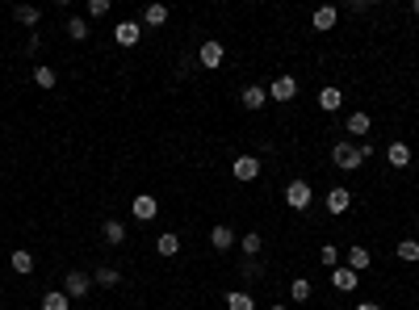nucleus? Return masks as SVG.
I'll return each mask as SVG.
<instances>
[{
  "label": "nucleus",
  "instance_id": "34",
  "mask_svg": "<svg viewBox=\"0 0 419 310\" xmlns=\"http://www.w3.org/2000/svg\"><path fill=\"white\" fill-rule=\"evenodd\" d=\"M411 9H415V17H419V0H415V5H411Z\"/></svg>",
  "mask_w": 419,
  "mask_h": 310
},
{
  "label": "nucleus",
  "instance_id": "10",
  "mask_svg": "<svg viewBox=\"0 0 419 310\" xmlns=\"http://www.w3.org/2000/svg\"><path fill=\"white\" fill-rule=\"evenodd\" d=\"M231 176L235 180H256L260 176V160H256V155H239V160L231 164Z\"/></svg>",
  "mask_w": 419,
  "mask_h": 310
},
{
  "label": "nucleus",
  "instance_id": "23",
  "mask_svg": "<svg viewBox=\"0 0 419 310\" xmlns=\"http://www.w3.org/2000/svg\"><path fill=\"white\" fill-rule=\"evenodd\" d=\"M34 84H38V88H55V84H59L55 68H46V63H38V68H34Z\"/></svg>",
  "mask_w": 419,
  "mask_h": 310
},
{
  "label": "nucleus",
  "instance_id": "1",
  "mask_svg": "<svg viewBox=\"0 0 419 310\" xmlns=\"http://www.w3.org/2000/svg\"><path fill=\"white\" fill-rule=\"evenodd\" d=\"M331 160H336V168H344V172H356L365 160H360V147L356 143H348V138H340L336 147H331Z\"/></svg>",
  "mask_w": 419,
  "mask_h": 310
},
{
  "label": "nucleus",
  "instance_id": "19",
  "mask_svg": "<svg viewBox=\"0 0 419 310\" xmlns=\"http://www.w3.org/2000/svg\"><path fill=\"white\" fill-rule=\"evenodd\" d=\"M155 251H160V256H168V260H172V256L181 251V235H176V231H164L160 239H155Z\"/></svg>",
  "mask_w": 419,
  "mask_h": 310
},
{
  "label": "nucleus",
  "instance_id": "28",
  "mask_svg": "<svg viewBox=\"0 0 419 310\" xmlns=\"http://www.w3.org/2000/svg\"><path fill=\"white\" fill-rule=\"evenodd\" d=\"M310 293H314V289H310V281H306V277H298V281L289 285V298H294V302H310Z\"/></svg>",
  "mask_w": 419,
  "mask_h": 310
},
{
  "label": "nucleus",
  "instance_id": "26",
  "mask_svg": "<svg viewBox=\"0 0 419 310\" xmlns=\"http://www.w3.org/2000/svg\"><path fill=\"white\" fill-rule=\"evenodd\" d=\"M398 260H402V265H415V260H419V239H402V243H398Z\"/></svg>",
  "mask_w": 419,
  "mask_h": 310
},
{
  "label": "nucleus",
  "instance_id": "31",
  "mask_svg": "<svg viewBox=\"0 0 419 310\" xmlns=\"http://www.w3.org/2000/svg\"><path fill=\"white\" fill-rule=\"evenodd\" d=\"M319 265H327V269H336V265H340V251H336L331 243H323V247H319Z\"/></svg>",
  "mask_w": 419,
  "mask_h": 310
},
{
  "label": "nucleus",
  "instance_id": "18",
  "mask_svg": "<svg viewBox=\"0 0 419 310\" xmlns=\"http://www.w3.org/2000/svg\"><path fill=\"white\" fill-rule=\"evenodd\" d=\"M223 302H227V310H256V298H252L247 289H231Z\"/></svg>",
  "mask_w": 419,
  "mask_h": 310
},
{
  "label": "nucleus",
  "instance_id": "6",
  "mask_svg": "<svg viewBox=\"0 0 419 310\" xmlns=\"http://www.w3.org/2000/svg\"><path fill=\"white\" fill-rule=\"evenodd\" d=\"M336 21H340V9H336V5H319V9H314V13H310V25H314V30H319V34H327V30H336Z\"/></svg>",
  "mask_w": 419,
  "mask_h": 310
},
{
  "label": "nucleus",
  "instance_id": "20",
  "mask_svg": "<svg viewBox=\"0 0 419 310\" xmlns=\"http://www.w3.org/2000/svg\"><path fill=\"white\" fill-rule=\"evenodd\" d=\"M164 21H168V5H147V9H143V25L160 30Z\"/></svg>",
  "mask_w": 419,
  "mask_h": 310
},
{
  "label": "nucleus",
  "instance_id": "27",
  "mask_svg": "<svg viewBox=\"0 0 419 310\" xmlns=\"http://www.w3.org/2000/svg\"><path fill=\"white\" fill-rule=\"evenodd\" d=\"M13 17H17L21 25H38V21H42V13H38L34 5H17V9H13Z\"/></svg>",
  "mask_w": 419,
  "mask_h": 310
},
{
  "label": "nucleus",
  "instance_id": "35",
  "mask_svg": "<svg viewBox=\"0 0 419 310\" xmlns=\"http://www.w3.org/2000/svg\"><path fill=\"white\" fill-rule=\"evenodd\" d=\"M269 310H285V306H269Z\"/></svg>",
  "mask_w": 419,
  "mask_h": 310
},
{
  "label": "nucleus",
  "instance_id": "15",
  "mask_svg": "<svg viewBox=\"0 0 419 310\" xmlns=\"http://www.w3.org/2000/svg\"><path fill=\"white\" fill-rule=\"evenodd\" d=\"M340 105H344V92H340L336 84H327V88L319 92V110H323V114H336Z\"/></svg>",
  "mask_w": 419,
  "mask_h": 310
},
{
  "label": "nucleus",
  "instance_id": "33",
  "mask_svg": "<svg viewBox=\"0 0 419 310\" xmlns=\"http://www.w3.org/2000/svg\"><path fill=\"white\" fill-rule=\"evenodd\" d=\"M356 310H382L378 302H356Z\"/></svg>",
  "mask_w": 419,
  "mask_h": 310
},
{
  "label": "nucleus",
  "instance_id": "24",
  "mask_svg": "<svg viewBox=\"0 0 419 310\" xmlns=\"http://www.w3.org/2000/svg\"><path fill=\"white\" fill-rule=\"evenodd\" d=\"M101 235H105V243H110V247L126 243V227H122V223H105V227H101Z\"/></svg>",
  "mask_w": 419,
  "mask_h": 310
},
{
  "label": "nucleus",
  "instance_id": "8",
  "mask_svg": "<svg viewBox=\"0 0 419 310\" xmlns=\"http://www.w3.org/2000/svg\"><path fill=\"white\" fill-rule=\"evenodd\" d=\"M294 96H298V80L294 76H277L269 84V101H294Z\"/></svg>",
  "mask_w": 419,
  "mask_h": 310
},
{
  "label": "nucleus",
  "instance_id": "16",
  "mask_svg": "<svg viewBox=\"0 0 419 310\" xmlns=\"http://www.w3.org/2000/svg\"><path fill=\"white\" fill-rule=\"evenodd\" d=\"M9 269H13L17 277H30V273H34V256H30L25 247H17V251L9 256Z\"/></svg>",
  "mask_w": 419,
  "mask_h": 310
},
{
  "label": "nucleus",
  "instance_id": "12",
  "mask_svg": "<svg viewBox=\"0 0 419 310\" xmlns=\"http://www.w3.org/2000/svg\"><path fill=\"white\" fill-rule=\"evenodd\" d=\"M239 101H243V110H265V101H269V88H260V84H247V88L239 92Z\"/></svg>",
  "mask_w": 419,
  "mask_h": 310
},
{
  "label": "nucleus",
  "instance_id": "25",
  "mask_svg": "<svg viewBox=\"0 0 419 310\" xmlns=\"http://www.w3.org/2000/svg\"><path fill=\"white\" fill-rule=\"evenodd\" d=\"M118 281H122L118 269H96V273H92V285H105V289H114Z\"/></svg>",
  "mask_w": 419,
  "mask_h": 310
},
{
  "label": "nucleus",
  "instance_id": "36",
  "mask_svg": "<svg viewBox=\"0 0 419 310\" xmlns=\"http://www.w3.org/2000/svg\"><path fill=\"white\" fill-rule=\"evenodd\" d=\"M415 231H419V214H415Z\"/></svg>",
  "mask_w": 419,
  "mask_h": 310
},
{
  "label": "nucleus",
  "instance_id": "11",
  "mask_svg": "<svg viewBox=\"0 0 419 310\" xmlns=\"http://www.w3.org/2000/svg\"><path fill=\"white\" fill-rule=\"evenodd\" d=\"M323 205H327V214H348V205H352V193H348L344 185H336V189L327 193V201H323Z\"/></svg>",
  "mask_w": 419,
  "mask_h": 310
},
{
  "label": "nucleus",
  "instance_id": "22",
  "mask_svg": "<svg viewBox=\"0 0 419 310\" xmlns=\"http://www.w3.org/2000/svg\"><path fill=\"white\" fill-rule=\"evenodd\" d=\"M369 126H374V122H369V114H348V122H344V130H348V134H356V138H360V134H369Z\"/></svg>",
  "mask_w": 419,
  "mask_h": 310
},
{
  "label": "nucleus",
  "instance_id": "13",
  "mask_svg": "<svg viewBox=\"0 0 419 310\" xmlns=\"http://www.w3.org/2000/svg\"><path fill=\"white\" fill-rule=\"evenodd\" d=\"M344 265H348L352 273H360V269H369V265H374V256H369V247H360V243H356V247H348Z\"/></svg>",
  "mask_w": 419,
  "mask_h": 310
},
{
  "label": "nucleus",
  "instance_id": "14",
  "mask_svg": "<svg viewBox=\"0 0 419 310\" xmlns=\"http://www.w3.org/2000/svg\"><path fill=\"white\" fill-rule=\"evenodd\" d=\"M235 243V231L227 227V223H218V227H210V247H214V251H227Z\"/></svg>",
  "mask_w": 419,
  "mask_h": 310
},
{
  "label": "nucleus",
  "instance_id": "29",
  "mask_svg": "<svg viewBox=\"0 0 419 310\" xmlns=\"http://www.w3.org/2000/svg\"><path fill=\"white\" fill-rule=\"evenodd\" d=\"M260 247H265V239H260L256 231H247V235H243V256H252V260H256V256H260Z\"/></svg>",
  "mask_w": 419,
  "mask_h": 310
},
{
  "label": "nucleus",
  "instance_id": "7",
  "mask_svg": "<svg viewBox=\"0 0 419 310\" xmlns=\"http://www.w3.org/2000/svg\"><path fill=\"white\" fill-rule=\"evenodd\" d=\"M139 38H143V25L139 21H118L114 25V42L118 46H139Z\"/></svg>",
  "mask_w": 419,
  "mask_h": 310
},
{
  "label": "nucleus",
  "instance_id": "32",
  "mask_svg": "<svg viewBox=\"0 0 419 310\" xmlns=\"http://www.w3.org/2000/svg\"><path fill=\"white\" fill-rule=\"evenodd\" d=\"M88 13L92 17H105V13H110V0H88Z\"/></svg>",
  "mask_w": 419,
  "mask_h": 310
},
{
  "label": "nucleus",
  "instance_id": "2",
  "mask_svg": "<svg viewBox=\"0 0 419 310\" xmlns=\"http://www.w3.org/2000/svg\"><path fill=\"white\" fill-rule=\"evenodd\" d=\"M310 201H314L310 180H289L285 185V205H289V210H310Z\"/></svg>",
  "mask_w": 419,
  "mask_h": 310
},
{
  "label": "nucleus",
  "instance_id": "9",
  "mask_svg": "<svg viewBox=\"0 0 419 310\" xmlns=\"http://www.w3.org/2000/svg\"><path fill=\"white\" fill-rule=\"evenodd\" d=\"M331 285H336L340 293H352V289L360 285V273H352L348 265H336V269H331Z\"/></svg>",
  "mask_w": 419,
  "mask_h": 310
},
{
  "label": "nucleus",
  "instance_id": "4",
  "mask_svg": "<svg viewBox=\"0 0 419 310\" xmlns=\"http://www.w3.org/2000/svg\"><path fill=\"white\" fill-rule=\"evenodd\" d=\"M130 214H134V218H139V223H151V218H155V214H160V201H155V197H151V193H139V197H134V201H130Z\"/></svg>",
  "mask_w": 419,
  "mask_h": 310
},
{
  "label": "nucleus",
  "instance_id": "21",
  "mask_svg": "<svg viewBox=\"0 0 419 310\" xmlns=\"http://www.w3.org/2000/svg\"><path fill=\"white\" fill-rule=\"evenodd\" d=\"M42 310H72V298L63 289H50V293H42Z\"/></svg>",
  "mask_w": 419,
  "mask_h": 310
},
{
  "label": "nucleus",
  "instance_id": "17",
  "mask_svg": "<svg viewBox=\"0 0 419 310\" xmlns=\"http://www.w3.org/2000/svg\"><path fill=\"white\" fill-rule=\"evenodd\" d=\"M386 160H390V168H407L411 164V147L407 143H390L386 147Z\"/></svg>",
  "mask_w": 419,
  "mask_h": 310
},
{
  "label": "nucleus",
  "instance_id": "5",
  "mask_svg": "<svg viewBox=\"0 0 419 310\" xmlns=\"http://www.w3.org/2000/svg\"><path fill=\"white\" fill-rule=\"evenodd\" d=\"M197 59H201V68H210V72H214V68H223V59H227V50H223V42H214V38H210V42H201V50H197Z\"/></svg>",
  "mask_w": 419,
  "mask_h": 310
},
{
  "label": "nucleus",
  "instance_id": "30",
  "mask_svg": "<svg viewBox=\"0 0 419 310\" xmlns=\"http://www.w3.org/2000/svg\"><path fill=\"white\" fill-rule=\"evenodd\" d=\"M68 34H72L76 42H84V38H88V21H84V17H72V21H68Z\"/></svg>",
  "mask_w": 419,
  "mask_h": 310
},
{
  "label": "nucleus",
  "instance_id": "3",
  "mask_svg": "<svg viewBox=\"0 0 419 310\" xmlns=\"http://www.w3.org/2000/svg\"><path fill=\"white\" fill-rule=\"evenodd\" d=\"M88 289H92V273H84V269H72V273L63 277V293H68L72 302H80Z\"/></svg>",
  "mask_w": 419,
  "mask_h": 310
}]
</instances>
